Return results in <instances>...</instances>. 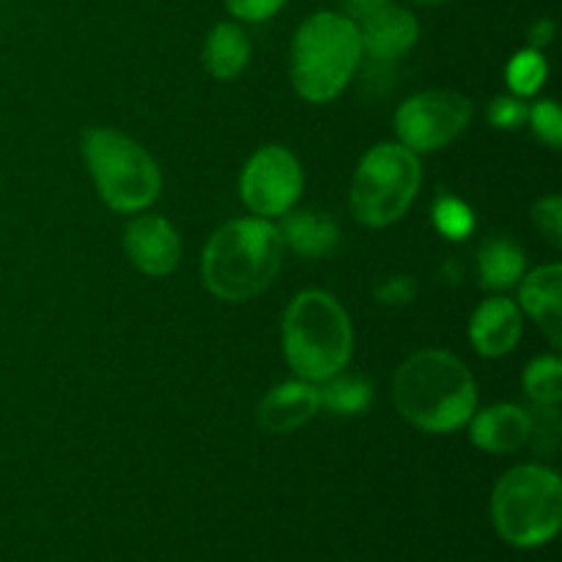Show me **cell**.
Masks as SVG:
<instances>
[{"label":"cell","instance_id":"6da1fadb","mask_svg":"<svg viewBox=\"0 0 562 562\" xmlns=\"http://www.w3.org/2000/svg\"><path fill=\"white\" fill-rule=\"evenodd\" d=\"M395 409L428 434L459 431L475 415L477 387L470 368L442 349L412 355L393 382Z\"/></svg>","mask_w":562,"mask_h":562},{"label":"cell","instance_id":"7a4b0ae2","mask_svg":"<svg viewBox=\"0 0 562 562\" xmlns=\"http://www.w3.org/2000/svg\"><path fill=\"white\" fill-rule=\"evenodd\" d=\"M285 241L278 225L241 217L223 225L203 250V283L217 300L247 302L280 272Z\"/></svg>","mask_w":562,"mask_h":562},{"label":"cell","instance_id":"3957f363","mask_svg":"<svg viewBox=\"0 0 562 562\" xmlns=\"http://www.w3.org/2000/svg\"><path fill=\"white\" fill-rule=\"evenodd\" d=\"M362 60L360 27L344 11L307 16L291 44V80L307 102H333Z\"/></svg>","mask_w":562,"mask_h":562},{"label":"cell","instance_id":"277c9868","mask_svg":"<svg viewBox=\"0 0 562 562\" xmlns=\"http://www.w3.org/2000/svg\"><path fill=\"white\" fill-rule=\"evenodd\" d=\"M349 313L327 291H302L283 318L285 360L305 382H327L351 360Z\"/></svg>","mask_w":562,"mask_h":562},{"label":"cell","instance_id":"5b68a950","mask_svg":"<svg viewBox=\"0 0 562 562\" xmlns=\"http://www.w3.org/2000/svg\"><path fill=\"white\" fill-rule=\"evenodd\" d=\"M492 521L503 541L536 549L552 541L562 525V483L541 464L514 467L492 494Z\"/></svg>","mask_w":562,"mask_h":562},{"label":"cell","instance_id":"8992f818","mask_svg":"<svg viewBox=\"0 0 562 562\" xmlns=\"http://www.w3.org/2000/svg\"><path fill=\"white\" fill-rule=\"evenodd\" d=\"M82 157L93 176L99 198L121 214L143 212L157 201L162 176L151 154L115 130H88Z\"/></svg>","mask_w":562,"mask_h":562},{"label":"cell","instance_id":"52a82bcc","mask_svg":"<svg viewBox=\"0 0 562 562\" xmlns=\"http://www.w3.org/2000/svg\"><path fill=\"white\" fill-rule=\"evenodd\" d=\"M423 168L401 143H379L357 165L351 181V214L368 228L393 225L409 212L420 190Z\"/></svg>","mask_w":562,"mask_h":562},{"label":"cell","instance_id":"ba28073f","mask_svg":"<svg viewBox=\"0 0 562 562\" xmlns=\"http://www.w3.org/2000/svg\"><path fill=\"white\" fill-rule=\"evenodd\" d=\"M472 102L456 91H423L406 99L395 113L401 146L415 154L439 151L467 130Z\"/></svg>","mask_w":562,"mask_h":562},{"label":"cell","instance_id":"9c48e42d","mask_svg":"<svg viewBox=\"0 0 562 562\" xmlns=\"http://www.w3.org/2000/svg\"><path fill=\"white\" fill-rule=\"evenodd\" d=\"M300 159L283 146H263L247 159L239 179L241 201L256 217H283L302 195Z\"/></svg>","mask_w":562,"mask_h":562},{"label":"cell","instance_id":"30bf717a","mask_svg":"<svg viewBox=\"0 0 562 562\" xmlns=\"http://www.w3.org/2000/svg\"><path fill=\"white\" fill-rule=\"evenodd\" d=\"M124 250L137 272L148 274V278H165L179 267L181 239L165 217L143 214L126 225Z\"/></svg>","mask_w":562,"mask_h":562},{"label":"cell","instance_id":"8fae6325","mask_svg":"<svg viewBox=\"0 0 562 562\" xmlns=\"http://www.w3.org/2000/svg\"><path fill=\"white\" fill-rule=\"evenodd\" d=\"M357 27H360L362 53L376 60H398L420 38V25H417L415 14L393 3L357 22Z\"/></svg>","mask_w":562,"mask_h":562},{"label":"cell","instance_id":"7c38bea8","mask_svg":"<svg viewBox=\"0 0 562 562\" xmlns=\"http://www.w3.org/2000/svg\"><path fill=\"white\" fill-rule=\"evenodd\" d=\"M521 338V311L505 296L483 302L470 322V340L477 355L505 357L516 349Z\"/></svg>","mask_w":562,"mask_h":562},{"label":"cell","instance_id":"4fadbf2b","mask_svg":"<svg viewBox=\"0 0 562 562\" xmlns=\"http://www.w3.org/2000/svg\"><path fill=\"white\" fill-rule=\"evenodd\" d=\"M322 406L318 390L311 382H285L269 390L258 406V426L269 434H291L305 426Z\"/></svg>","mask_w":562,"mask_h":562},{"label":"cell","instance_id":"5bb4252c","mask_svg":"<svg viewBox=\"0 0 562 562\" xmlns=\"http://www.w3.org/2000/svg\"><path fill=\"white\" fill-rule=\"evenodd\" d=\"M470 437L486 453H514L530 442V415L516 404H497L470 417Z\"/></svg>","mask_w":562,"mask_h":562},{"label":"cell","instance_id":"9a60e30c","mask_svg":"<svg viewBox=\"0 0 562 562\" xmlns=\"http://www.w3.org/2000/svg\"><path fill=\"white\" fill-rule=\"evenodd\" d=\"M519 302L538 322V327L547 333L554 349L562 346V267L549 263V267L532 269L519 289Z\"/></svg>","mask_w":562,"mask_h":562},{"label":"cell","instance_id":"2e32d148","mask_svg":"<svg viewBox=\"0 0 562 562\" xmlns=\"http://www.w3.org/2000/svg\"><path fill=\"white\" fill-rule=\"evenodd\" d=\"M250 36L236 22H217L203 42V66L217 80H234L250 60Z\"/></svg>","mask_w":562,"mask_h":562},{"label":"cell","instance_id":"e0dca14e","mask_svg":"<svg viewBox=\"0 0 562 562\" xmlns=\"http://www.w3.org/2000/svg\"><path fill=\"white\" fill-rule=\"evenodd\" d=\"M280 236L300 256L322 258L338 245V225L318 212H285Z\"/></svg>","mask_w":562,"mask_h":562},{"label":"cell","instance_id":"ac0fdd59","mask_svg":"<svg viewBox=\"0 0 562 562\" xmlns=\"http://www.w3.org/2000/svg\"><path fill=\"white\" fill-rule=\"evenodd\" d=\"M483 289L505 291L514 289L525 274V252L508 239H492L481 247L477 256Z\"/></svg>","mask_w":562,"mask_h":562},{"label":"cell","instance_id":"d6986e66","mask_svg":"<svg viewBox=\"0 0 562 562\" xmlns=\"http://www.w3.org/2000/svg\"><path fill=\"white\" fill-rule=\"evenodd\" d=\"M318 398H322V406H327L335 415H360L371 406L373 387L366 379L340 371L327 379V384L318 390Z\"/></svg>","mask_w":562,"mask_h":562},{"label":"cell","instance_id":"ffe728a7","mask_svg":"<svg viewBox=\"0 0 562 562\" xmlns=\"http://www.w3.org/2000/svg\"><path fill=\"white\" fill-rule=\"evenodd\" d=\"M547 58H543L541 49L530 47L521 49L510 58L508 71H505V80H508L510 91L516 97H532V93L541 91L543 80H547Z\"/></svg>","mask_w":562,"mask_h":562},{"label":"cell","instance_id":"44dd1931","mask_svg":"<svg viewBox=\"0 0 562 562\" xmlns=\"http://www.w3.org/2000/svg\"><path fill=\"white\" fill-rule=\"evenodd\" d=\"M525 390L536 404H558L562 398V362L558 357H536L525 371Z\"/></svg>","mask_w":562,"mask_h":562},{"label":"cell","instance_id":"7402d4cb","mask_svg":"<svg viewBox=\"0 0 562 562\" xmlns=\"http://www.w3.org/2000/svg\"><path fill=\"white\" fill-rule=\"evenodd\" d=\"M434 223H437V231L445 236V239H467L475 228V214L459 198H439L437 206H434Z\"/></svg>","mask_w":562,"mask_h":562},{"label":"cell","instance_id":"603a6c76","mask_svg":"<svg viewBox=\"0 0 562 562\" xmlns=\"http://www.w3.org/2000/svg\"><path fill=\"white\" fill-rule=\"evenodd\" d=\"M527 121H530L536 137H541L549 148H560L562 143V113L552 99L536 102L527 110Z\"/></svg>","mask_w":562,"mask_h":562},{"label":"cell","instance_id":"cb8c5ba5","mask_svg":"<svg viewBox=\"0 0 562 562\" xmlns=\"http://www.w3.org/2000/svg\"><path fill=\"white\" fill-rule=\"evenodd\" d=\"M530 439L536 445V450H543V453H549L558 445L560 415L554 406L538 404L536 415H530Z\"/></svg>","mask_w":562,"mask_h":562},{"label":"cell","instance_id":"d4e9b609","mask_svg":"<svg viewBox=\"0 0 562 562\" xmlns=\"http://www.w3.org/2000/svg\"><path fill=\"white\" fill-rule=\"evenodd\" d=\"M532 223L554 247H562V201L558 195L543 198L532 206Z\"/></svg>","mask_w":562,"mask_h":562},{"label":"cell","instance_id":"484cf974","mask_svg":"<svg viewBox=\"0 0 562 562\" xmlns=\"http://www.w3.org/2000/svg\"><path fill=\"white\" fill-rule=\"evenodd\" d=\"M289 0H225L231 16L241 22H263L278 14Z\"/></svg>","mask_w":562,"mask_h":562},{"label":"cell","instance_id":"4316f807","mask_svg":"<svg viewBox=\"0 0 562 562\" xmlns=\"http://www.w3.org/2000/svg\"><path fill=\"white\" fill-rule=\"evenodd\" d=\"M488 121L492 126H499V130H514L521 121H527V108L525 102L514 97H499L488 104Z\"/></svg>","mask_w":562,"mask_h":562},{"label":"cell","instance_id":"83f0119b","mask_svg":"<svg viewBox=\"0 0 562 562\" xmlns=\"http://www.w3.org/2000/svg\"><path fill=\"white\" fill-rule=\"evenodd\" d=\"M412 296H415V283L406 278H395L379 289V300L390 305H404V302H412Z\"/></svg>","mask_w":562,"mask_h":562},{"label":"cell","instance_id":"f1b7e54d","mask_svg":"<svg viewBox=\"0 0 562 562\" xmlns=\"http://www.w3.org/2000/svg\"><path fill=\"white\" fill-rule=\"evenodd\" d=\"M390 3H393V0H340V5H344V14L355 22H362L366 16H371L373 11L384 9V5H390Z\"/></svg>","mask_w":562,"mask_h":562},{"label":"cell","instance_id":"f546056e","mask_svg":"<svg viewBox=\"0 0 562 562\" xmlns=\"http://www.w3.org/2000/svg\"><path fill=\"white\" fill-rule=\"evenodd\" d=\"M530 36H532V47H536V49L541 47V44H547L549 36H552V22H547V20L538 22V25L532 27Z\"/></svg>","mask_w":562,"mask_h":562},{"label":"cell","instance_id":"4dcf8cb0","mask_svg":"<svg viewBox=\"0 0 562 562\" xmlns=\"http://www.w3.org/2000/svg\"><path fill=\"white\" fill-rule=\"evenodd\" d=\"M415 3H426V5H434V3H448V0H415Z\"/></svg>","mask_w":562,"mask_h":562}]
</instances>
